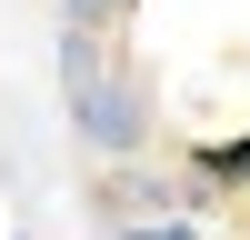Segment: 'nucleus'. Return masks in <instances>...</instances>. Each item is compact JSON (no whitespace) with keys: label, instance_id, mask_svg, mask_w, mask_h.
<instances>
[{"label":"nucleus","instance_id":"obj_1","mask_svg":"<svg viewBox=\"0 0 250 240\" xmlns=\"http://www.w3.org/2000/svg\"><path fill=\"white\" fill-rule=\"evenodd\" d=\"M60 80H70V120H80V140H90V150H110V160H130V150H140V130H150V110H140L130 80H100L90 30L60 40Z\"/></svg>","mask_w":250,"mask_h":240},{"label":"nucleus","instance_id":"obj_2","mask_svg":"<svg viewBox=\"0 0 250 240\" xmlns=\"http://www.w3.org/2000/svg\"><path fill=\"white\" fill-rule=\"evenodd\" d=\"M180 200H190V180H160V170H120V180H110V210H120V220L180 210Z\"/></svg>","mask_w":250,"mask_h":240},{"label":"nucleus","instance_id":"obj_3","mask_svg":"<svg viewBox=\"0 0 250 240\" xmlns=\"http://www.w3.org/2000/svg\"><path fill=\"white\" fill-rule=\"evenodd\" d=\"M120 240H200L180 210H150V220H120Z\"/></svg>","mask_w":250,"mask_h":240}]
</instances>
